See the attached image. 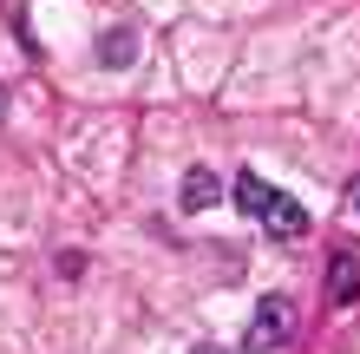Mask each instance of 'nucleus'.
<instances>
[{"mask_svg":"<svg viewBox=\"0 0 360 354\" xmlns=\"http://www.w3.org/2000/svg\"><path fill=\"white\" fill-rule=\"evenodd\" d=\"M288 341H295V302L288 296H262L249 328H243V354H275Z\"/></svg>","mask_w":360,"mask_h":354,"instance_id":"obj_1","label":"nucleus"},{"mask_svg":"<svg viewBox=\"0 0 360 354\" xmlns=\"http://www.w3.org/2000/svg\"><path fill=\"white\" fill-rule=\"evenodd\" d=\"M256 223H262L275 243H302L314 217H308V203H295L288 191H269V203H262V217H256Z\"/></svg>","mask_w":360,"mask_h":354,"instance_id":"obj_2","label":"nucleus"},{"mask_svg":"<svg viewBox=\"0 0 360 354\" xmlns=\"http://www.w3.org/2000/svg\"><path fill=\"white\" fill-rule=\"evenodd\" d=\"M217 197H223L217 171H203V164H190V171H184V184H177V203H184V210H210Z\"/></svg>","mask_w":360,"mask_h":354,"instance_id":"obj_3","label":"nucleus"},{"mask_svg":"<svg viewBox=\"0 0 360 354\" xmlns=\"http://www.w3.org/2000/svg\"><path fill=\"white\" fill-rule=\"evenodd\" d=\"M131 59H138V27H112V33L98 39V66L105 72H124Z\"/></svg>","mask_w":360,"mask_h":354,"instance_id":"obj_4","label":"nucleus"},{"mask_svg":"<svg viewBox=\"0 0 360 354\" xmlns=\"http://www.w3.org/2000/svg\"><path fill=\"white\" fill-rule=\"evenodd\" d=\"M229 197H236V210H243V217H262V203H269V184H262L256 171H236Z\"/></svg>","mask_w":360,"mask_h":354,"instance_id":"obj_5","label":"nucleus"},{"mask_svg":"<svg viewBox=\"0 0 360 354\" xmlns=\"http://www.w3.org/2000/svg\"><path fill=\"white\" fill-rule=\"evenodd\" d=\"M334 296H360V269H354V256L334 263Z\"/></svg>","mask_w":360,"mask_h":354,"instance_id":"obj_6","label":"nucleus"},{"mask_svg":"<svg viewBox=\"0 0 360 354\" xmlns=\"http://www.w3.org/2000/svg\"><path fill=\"white\" fill-rule=\"evenodd\" d=\"M347 203H354V210H360V177H354V184H347Z\"/></svg>","mask_w":360,"mask_h":354,"instance_id":"obj_7","label":"nucleus"},{"mask_svg":"<svg viewBox=\"0 0 360 354\" xmlns=\"http://www.w3.org/2000/svg\"><path fill=\"white\" fill-rule=\"evenodd\" d=\"M190 354H223V348H190Z\"/></svg>","mask_w":360,"mask_h":354,"instance_id":"obj_8","label":"nucleus"}]
</instances>
